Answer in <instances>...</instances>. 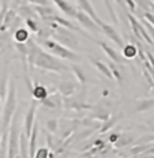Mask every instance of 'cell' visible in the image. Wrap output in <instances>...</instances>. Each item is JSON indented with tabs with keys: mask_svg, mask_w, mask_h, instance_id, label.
I'll return each instance as SVG.
<instances>
[{
	"mask_svg": "<svg viewBox=\"0 0 154 158\" xmlns=\"http://www.w3.org/2000/svg\"><path fill=\"white\" fill-rule=\"evenodd\" d=\"M26 45H27V56H26V60H27V63H29V67H27L29 71H31L33 67L52 71V72H57V74H61V72H65L68 70V67L63 61L56 59V56L42 51L30 38L26 42Z\"/></svg>",
	"mask_w": 154,
	"mask_h": 158,
	"instance_id": "6da1fadb",
	"label": "cell"
},
{
	"mask_svg": "<svg viewBox=\"0 0 154 158\" xmlns=\"http://www.w3.org/2000/svg\"><path fill=\"white\" fill-rule=\"evenodd\" d=\"M19 135H21V110L15 113L10 123V132L7 134V158H16L19 151Z\"/></svg>",
	"mask_w": 154,
	"mask_h": 158,
	"instance_id": "7a4b0ae2",
	"label": "cell"
},
{
	"mask_svg": "<svg viewBox=\"0 0 154 158\" xmlns=\"http://www.w3.org/2000/svg\"><path fill=\"white\" fill-rule=\"evenodd\" d=\"M16 109V86L12 78L8 81V87H7V97H6V104L4 109H3V128L4 132H7V128L11 123V118L15 113Z\"/></svg>",
	"mask_w": 154,
	"mask_h": 158,
	"instance_id": "3957f363",
	"label": "cell"
},
{
	"mask_svg": "<svg viewBox=\"0 0 154 158\" xmlns=\"http://www.w3.org/2000/svg\"><path fill=\"white\" fill-rule=\"evenodd\" d=\"M48 26L51 27L52 34L55 37V41H57L59 44H61L63 47L68 48L73 51L74 48H77L79 45V41L78 38L74 35V33L70 30V29H65L63 26H59L56 23H52V22H48Z\"/></svg>",
	"mask_w": 154,
	"mask_h": 158,
	"instance_id": "277c9868",
	"label": "cell"
},
{
	"mask_svg": "<svg viewBox=\"0 0 154 158\" xmlns=\"http://www.w3.org/2000/svg\"><path fill=\"white\" fill-rule=\"evenodd\" d=\"M40 44H41V47H44L47 51L51 52V55L56 56V57L67 59V60H71V61L79 60V55L75 53V52L71 51V49L63 47V45L59 44V42L55 41V40H51V38L40 40Z\"/></svg>",
	"mask_w": 154,
	"mask_h": 158,
	"instance_id": "5b68a950",
	"label": "cell"
},
{
	"mask_svg": "<svg viewBox=\"0 0 154 158\" xmlns=\"http://www.w3.org/2000/svg\"><path fill=\"white\" fill-rule=\"evenodd\" d=\"M127 18H128V22H130L131 27H132V33L136 35V38H138L139 41H142V42L145 41V42H147V44H150V45H154L152 37L149 35V33H147L146 29L143 27V25H140V22L138 21V19H136L135 16H132L131 14H127Z\"/></svg>",
	"mask_w": 154,
	"mask_h": 158,
	"instance_id": "8992f818",
	"label": "cell"
},
{
	"mask_svg": "<svg viewBox=\"0 0 154 158\" xmlns=\"http://www.w3.org/2000/svg\"><path fill=\"white\" fill-rule=\"evenodd\" d=\"M37 102L38 101H33L30 104V106H29L27 112H26V116H25V120H23V128H22V131L25 132L26 136H30L31 134V130H33V126H34L35 120V110H37Z\"/></svg>",
	"mask_w": 154,
	"mask_h": 158,
	"instance_id": "52a82bcc",
	"label": "cell"
},
{
	"mask_svg": "<svg viewBox=\"0 0 154 158\" xmlns=\"http://www.w3.org/2000/svg\"><path fill=\"white\" fill-rule=\"evenodd\" d=\"M100 29H101V31H102L104 34H105L106 37L110 40V41H113L114 44L117 45V47H120V48H123V47H124L122 35H120L119 33H117L116 30H114V29H113L110 25L105 23V22H102V23L100 25Z\"/></svg>",
	"mask_w": 154,
	"mask_h": 158,
	"instance_id": "ba28073f",
	"label": "cell"
},
{
	"mask_svg": "<svg viewBox=\"0 0 154 158\" xmlns=\"http://www.w3.org/2000/svg\"><path fill=\"white\" fill-rule=\"evenodd\" d=\"M75 18H77V21L79 22V23L83 26L85 29H87V30H90L93 33H100V30H101L100 26H98L87 14H85L83 11H78Z\"/></svg>",
	"mask_w": 154,
	"mask_h": 158,
	"instance_id": "9c48e42d",
	"label": "cell"
},
{
	"mask_svg": "<svg viewBox=\"0 0 154 158\" xmlns=\"http://www.w3.org/2000/svg\"><path fill=\"white\" fill-rule=\"evenodd\" d=\"M77 2H78V6L81 7L82 11H83L85 14L89 15L90 18L93 19V21L96 22V23H97L98 26L102 23V21H101V19L97 16V14H96V10L93 8V6H91V3L89 2V0H77Z\"/></svg>",
	"mask_w": 154,
	"mask_h": 158,
	"instance_id": "30bf717a",
	"label": "cell"
},
{
	"mask_svg": "<svg viewBox=\"0 0 154 158\" xmlns=\"http://www.w3.org/2000/svg\"><path fill=\"white\" fill-rule=\"evenodd\" d=\"M52 2L55 3V4L59 7V10H60L63 14L65 15H68V16H77V12H78V10L74 7L71 3H68L67 0H52Z\"/></svg>",
	"mask_w": 154,
	"mask_h": 158,
	"instance_id": "8fae6325",
	"label": "cell"
},
{
	"mask_svg": "<svg viewBox=\"0 0 154 158\" xmlns=\"http://www.w3.org/2000/svg\"><path fill=\"white\" fill-rule=\"evenodd\" d=\"M98 44L101 45V48H102V51L105 52V55L108 56V57L110 59V60L113 61V63H116V64H122V61H123V57H120V55L117 53L116 51L112 48V47H109V45L106 44V42H104V41H98Z\"/></svg>",
	"mask_w": 154,
	"mask_h": 158,
	"instance_id": "7c38bea8",
	"label": "cell"
},
{
	"mask_svg": "<svg viewBox=\"0 0 154 158\" xmlns=\"http://www.w3.org/2000/svg\"><path fill=\"white\" fill-rule=\"evenodd\" d=\"M33 10H34V12L37 14V16H40L45 22H47L52 15L56 14L55 10L52 7H49V6H33Z\"/></svg>",
	"mask_w": 154,
	"mask_h": 158,
	"instance_id": "4fadbf2b",
	"label": "cell"
},
{
	"mask_svg": "<svg viewBox=\"0 0 154 158\" xmlns=\"http://www.w3.org/2000/svg\"><path fill=\"white\" fill-rule=\"evenodd\" d=\"M154 106V98H147V100H138L134 106L132 113H142V112H147Z\"/></svg>",
	"mask_w": 154,
	"mask_h": 158,
	"instance_id": "5bb4252c",
	"label": "cell"
},
{
	"mask_svg": "<svg viewBox=\"0 0 154 158\" xmlns=\"http://www.w3.org/2000/svg\"><path fill=\"white\" fill-rule=\"evenodd\" d=\"M16 12L14 11V10H7V12H6L4 18H3L2 21V25H0V30L2 31H6L7 29H10L12 25H14L15 19H16Z\"/></svg>",
	"mask_w": 154,
	"mask_h": 158,
	"instance_id": "9a60e30c",
	"label": "cell"
},
{
	"mask_svg": "<svg viewBox=\"0 0 154 158\" xmlns=\"http://www.w3.org/2000/svg\"><path fill=\"white\" fill-rule=\"evenodd\" d=\"M77 90V85L71 81H63L60 85H59V93L64 97H70L73 95Z\"/></svg>",
	"mask_w": 154,
	"mask_h": 158,
	"instance_id": "2e32d148",
	"label": "cell"
},
{
	"mask_svg": "<svg viewBox=\"0 0 154 158\" xmlns=\"http://www.w3.org/2000/svg\"><path fill=\"white\" fill-rule=\"evenodd\" d=\"M47 22H52V23H56V25H59V26H63V27H65V29H70V30H74V31L79 30V29H78L77 26H74L70 21H67V19L61 18V16H59V15H56V14L52 15Z\"/></svg>",
	"mask_w": 154,
	"mask_h": 158,
	"instance_id": "e0dca14e",
	"label": "cell"
},
{
	"mask_svg": "<svg viewBox=\"0 0 154 158\" xmlns=\"http://www.w3.org/2000/svg\"><path fill=\"white\" fill-rule=\"evenodd\" d=\"M91 63H93V65L96 67V70L98 72H101V74H102L106 79H113L112 74H110V68H109V65L108 64H105L104 61L97 60V59H91Z\"/></svg>",
	"mask_w": 154,
	"mask_h": 158,
	"instance_id": "ac0fdd59",
	"label": "cell"
},
{
	"mask_svg": "<svg viewBox=\"0 0 154 158\" xmlns=\"http://www.w3.org/2000/svg\"><path fill=\"white\" fill-rule=\"evenodd\" d=\"M19 153H21L19 158H29V138L23 131H21L19 135Z\"/></svg>",
	"mask_w": 154,
	"mask_h": 158,
	"instance_id": "d6986e66",
	"label": "cell"
},
{
	"mask_svg": "<svg viewBox=\"0 0 154 158\" xmlns=\"http://www.w3.org/2000/svg\"><path fill=\"white\" fill-rule=\"evenodd\" d=\"M31 94L34 97L35 101H42L44 98L48 97V91H47V87L42 86L40 83H35L34 85V89L31 90Z\"/></svg>",
	"mask_w": 154,
	"mask_h": 158,
	"instance_id": "ffe728a7",
	"label": "cell"
},
{
	"mask_svg": "<svg viewBox=\"0 0 154 158\" xmlns=\"http://www.w3.org/2000/svg\"><path fill=\"white\" fill-rule=\"evenodd\" d=\"M134 142V138H132V135H130V134H120L119 135V138H117V140L113 143V146L114 147H117V149H120V147H126V146H128V144H131Z\"/></svg>",
	"mask_w": 154,
	"mask_h": 158,
	"instance_id": "44dd1931",
	"label": "cell"
},
{
	"mask_svg": "<svg viewBox=\"0 0 154 158\" xmlns=\"http://www.w3.org/2000/svg\"><path fill=\"white\" fill-rule=\"evenodd\" d=\"M70 68H71V71H73V74H74V77L79 81V83L82 85H85L87 82V77H86V74L83 72V70L79 67V65H77V64H71L70 65Z\"/></svg>",
	"mask_w": 154,
	"mask_h": 158,
	"instance_id": "7402d4cb",
	"label": "cell"
},
{
	"mask_svg": "<svg viewBox=\"0 0 154 158\" xmlns=\"http://www.w3.org/2000/svg\"><path fill=\"white\" fill-rule=\"evenodd\" d=\"M123 52V57L124 59H134L136 55H138V48L134 44H127L122 48Z\"/></svg>",
	"mask_w": 154,
	"mask_h": 158,
	"instance_id": "603a6c76",
	"label": "cell"
},
{
	"mask_svg": "<svg viewBox=\"0 0 154 158\" xmlns=\"http://www.w3.org/2000/svg\"><path fill=\"white\" fill-rule=\"evenodd\" d=\"M14 38H15V41L16 42H27L29 41V38H30V35H29V31L26 30V29L23 27H18L15 30L14 33Z\"/></svg>",
	"mask_w": 154,
	"mask_h": 158,
	"instance_id": "cb8c5ba5",
	"label": "cell"
},
{
	"mask_svg": "<svg viewBox=\"0 0 154 158\" xmlns=\"http://www.w3.org/2000/svg\"><path fill=\"white\" fill-rule=\"evenodd\" d=\"M38 102H40L41 105H44L45 108H49V109H55V108H57L56 97H47L42 101H38Z\"/></svg>",
	"mask_w": 154,
	"mask_h": 158,
	"instance_id": "d4e9b609",
	"label": "cell"
},
{
	"mask_svg": "<svg viewBox=\"0 0 154 158\" xmlns=\"http://www.w3.org/2000/svg\"><path fill=\"white\" fill-rule=\"evenodd\" d=\"M21 15L23 16L25 19H29V18L34 19L35 16H37V14H34V10L30 8V7H27L26 4H23V6L21 7Z\"/></svg>",
	"mask_w": 154,
	"mask_h": 158,
	"instance_id": "484cf974",
	"label": "cell"
},
{
	"mask_svg": "<svg viewBox=\"0 0 154 158\" xmlns=\"http://www.w3.org/2000/svg\"><path fill=\"white\" fill-rule=\"evenodd\" d=\"M104 4H105V7L108 10V12H109L110 18H112L113 23H119V19H117V15H116V12H114V8H113V6H112V2H110V0H104Z\"/></svg>",
	"mask_w": 154,
	"mask_h": 158,
	"instance_id": "4316f807",
	"label": "cell"
},
{
	"mask_svg": "<svg viewBox=\"0 0 154 158\" xmlns=\"http://www.w3.org/2000/svg\"><path fill=\"white\" fill-rule=\"evenodd\" d=\"M109 68H110V74H112L113 79H116L117 82H122V81H123V77H122V72H120L119 68H117L114 64H112V63H110Z\"/></svg>",
	"mask_w": 154,
	"mask_h": 158,
	"instance_id": "83f0119b",
	"label": "cell"
},
{
	"mask_svg": "<svg viewBox=\"0 0 154 158\" xmlns=\"http://www.w3.org/2000/svg\"><path fill=\"white\" fill-rule=\"evenodd\" d=\"M33 158H49V150L47 147H40V149L35 150Z\"/></svg>",
	"mask_w": 154,
	"mask_h": 158,
	"instance_id": "f1b7e54d",
	"label": "cell"
},
{
	"mask_svg": "<svg viewBox=\"0 0 154 158\" xmlns=\"http://www.w3.org/2000/svg\"><path fill=\"white\" fill-rule=\"evenodd\" d=\"M47 130L49 134H55L57 131V120H48L47 121Z\"/></svg>",
	"mask_w": 154,
	"mask_h": 158,
	"instance_id": "f546056e",
	"label": "cell"
},
{
	"mask_svg": "<svg viewBox=\"0 0 154 158\" xmlns=\"http://www.w3.org/2000/svg\"><path fill=\"white\" fill-rule=\"evenodd\" d=\"M117 118H119V117H114V118H110V120H109V118H108V120L105 121V124H104V127H102V128H101V132H106V131H108V130H109V128H112V127L114 126V124H116Z\"/></svg>",
	"mask_w": 154,
	"mask_h": 158,
	"instance_id": "4dcf8cb0",
	"label": "cell"
},
{
	"mask_svg": "<svg viewBox=\"0 0 154 158\" xmlns=\"http://www.w3.org/2000/svg\"><path fill=\"white\" fill-rule=\"evenodd\" d=\"M25 22H26V25H27V27L30 29V30L35 31V33H37L38 30H40V27H38V23L34 21V19L29 18V19H25Z\"/></svg>",
	"mask_w": 154,
	"mask_h": 158,
	"instance_id": "1f68e13d",
	"label": "cell"
},
{
	"mask_svg": "<svg viewBox=\"0 0 154 158\" xmlns=\"http://www.w3.org/2000/svg\"><path fill=\"white\" fill-rule=\"evenodd\" d=\"M143 18H145V21L147 22V23H150L154 27V14H152V12L146 11L145 14H143Z\"/></svg>",
	"mask_w": 154,
	"mask_h": 158,
	"instance_id": "d6a6232c",
	"label": "cell"
},
{
	"mask_svg": "<svg viewBox=\"0 0 154 158\" xmlns=\"http://www.w3.org/2000/svg\"><path fill=\"white\" fill-rule=\"evenodd\" d=\"M33 6H49V0H29Z\"/></svg>",
	"mask_w": 154,
	"mask_h": 158,
	"instance_id": "836d02e7",
	"label": "cell"
},
{
	"mask_svg": "<svg viewBox=\"0 0 154 158\" xmlns=\"http://www.w3.org/2000/svg\"><path fill=\"white\" fill-rule=\"evenodd\" d=\"M145 25H146V30H147V33H149V35L152 37V40H153V44H154V27L150 23H147V22L145 21Z\"/></svg>",
	"mask_w": 154,
	"mask_h": 158,
	"instance_id": "e575fe53",
	"label": "cell"
},
{
	"mask_svg": "<svg viewBox=\"0 0 154 158\" xmlns=\"http://www.w3.org/2000/svg\"><path fill=\"white\" fill-rule=\"evenodd\" d=\"M124 3H126V7L130 8V11H135V2L134 0H124Z\"/></svg>",
	"mask_w": 154,
	"mask_h": 158,
	"instance_id": "d590c367",
	"label": "cell"
},
{
	"mask_svg": "<svg viewBox=\"0 0 154 158\" xmlns=\"http://www.w3.org/2000/svg\"><path fill=\"white\" fill-rule=\"evenodd\" d=\"M114 2H116L119 6H122V8H126V3H124V0H114Z\"/></svg>",
	"mask_w": 154,
	"mask_h": 158,
	"instance_id": "8d00e7d4",
	"label": "cell"
},
{
	"mask_svg": "<svg viewBox=\"0 0 154 158\" xmlns=\"http://www.w3.org/2000/svg\"><path fill=\"white\" fill-rule=\"evenodd\" d=\"M149 127H150V131H153V132H154V123H150Z\"/></svg>",
	"mask_w": 154,
	"mask_h": 158,
	"instance_id": "74e56055",
	"label": "cell"
},
{
	"mask_svg": "<svg viewBox=\"0 0 154 158\" xmlns=\"http://www.w3.org/2000/svg\"><path fill=\"white\" fill-rule=\"evenodd\" d=\"M22 3H23V4H27V3H29V0H22Z\"/></svg>",
	"mask_w": 154,
	"mask_h": 158,
	"instance_id": "f35d334b",
	"label": "cell"
},
{
	"mask_svg": "<svg viewBox=\"0 0 154 158\" xmlns=\"http://www.w3.org/2000/svg\"><path fill=\"white\" fill-rule=\"evenodd\" d=\"M0 105H2V97H0Z\"/></svg>",
	"mask_w": 154,
	"mask_h": 158,
	"instance_id": "ab89813d",
	"label": "cell"
},
{
	"mask_svg": "<svg viewBox=\"0 0 154 158\" xmlns=\"http://www.w3.org/2000/svg\"><path fill=\"white\" fill-rule=\"evenodd\" d=\"M16 158H19V157H16Z\"/></svg>",
	"mask_w": 154,
	"mask_h": 158,
	"instance_id": "60d3db41",
	"label": "cell"
},
{
	"mask_svg": "<svg viewBox=\"0 0 154 158\" xmlns=\"http://www.w3.org/2000/svg\"><path fill=\"white\" fill-rule=\"evenodd\" d=\"M153 2H154V0H153Z\"/></svg>",
	"mask_w": 154,
	"mask_h": 158,
	"instance_id": "b9f144b4",
	"label": "cell"
}]
</instances>
